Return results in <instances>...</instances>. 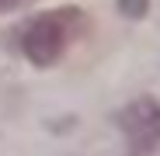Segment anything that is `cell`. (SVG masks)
Segmentation results:
<instances>
[{"label":"cell","instance_id":"obj_1","mask_svg":"<svg viewBox=\"0 0 160 156\" xmlns=\"http://www.w3.org/2000/svg\"><path fill=\"white\" fill-rule=\"evenodd\" d=\"M87 28V17L80 7H59V11H49L38 14L21 35V49L35 66H52L63 52L84 35Z\"/></svg>","mask_w":160,"mask_h":156},{"label":"cell","instance_id":"obj_2","mask_svg":"<svg viewBox=\"0 0 160 156\" xmlns=\"http://www.w3.org/2000/svg\"><path fill=\"white\" fill-rule=\"evenodd\" d=\"M118 125L132 146V156H146L160 146V104L153 97H139L118 115Z\"/></svg>","mask_w":160,"mask_h":156},{"label":"cell","instance_id":"obj_3","mask_svg":"<svg viewBox=\"0 0 160 156\" xmlns=\"http://www.w3.org/2000/svg\"><path fill=\"white\" fill-rule=\"evenodd\" d=\"M118 7H122L125 14H132V17H143V11H146V0H118Z\"/></svg>","mask_w":160,"mask_h":156},{"label":"cell","instance_id":"obj_4","mask_svg":"<svg viewBox=\"0 0 160 156\" xmlns=\"http://www.w3.org/2000/svg\"><path fill=\"white\" fill-rule=\"evenodd\" d=\"M32 4V0H0V11H14V7H24Z\"/></svg>","mask_w":160,"mask_h":156}]
</instances>
